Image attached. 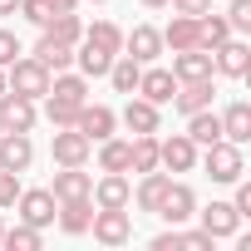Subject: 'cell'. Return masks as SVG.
Listing matches in <instances>:
<instances>
[{
  "label": "cell",
  "mask_w": 251,
  "mask_h": 251,
  "mask_svg": "<svg viewBox=\"0 0 251 251\" xmlns=\"http://www.w3.org/2000/svg\"><path fill=\"white\" fill-rule=\"evenodd\" d=\"M20 15H25L30 25H45V20H50V5H45V0H20Z\"/></svg>",
  "instance_id": "39"
},
{
  "label": "cell",
  "mask_w": 251,
  "mask_h": 251,
  "mask_svg": "<svg viewBox=\"0 0 251 251\" xmlns=\"http://www.w3.org/2000/svg\"><path fill=\"white\" fill-rule=\"evenodd\" d=\"M74 128H79L89 143H103V138L118 128V113H113L108 103H89V99H84V103H79V118H74Z\"/></svg>",
  "instance_id": "6"
},
{
  "label": "cell",
  "mask_w": 251,
  "mask_h": 251,
  "mask_svg": "<svg viewBox=\"0 0 251 251\" xmlns=\"http://www.w3.org/2000/svg\"><path fill=\"white\" fill-rule=\"evenodd\" d=\"M153 251H182V241H177V226H173V231H158V236H153Z\"/></svg>",
  "instance_id": "41"
},
{
  "label": "cell",
  "mask_w": 251,
  "mask_h": 251,
  "mask_svg": "<svg viewBox=\"0 0 251 251\" xmlns=\"http://www.w3.org/2000/svg\"><path fill=\"white\" fill-rule=\"evenodd\" d=\"M25 187H20V173H5V168H0V212H5V207H15V197H20Z\"/></svg>",
  "instance_id": "36"
},
{
  "label": "cell",
  "mask_w": 251,
  "mask_h": 251,
  "mask_svg": "<svg viewBox=\"0 0 251 251\" xmlns=\"http://www.w3.org/2000/svg\"><path fill=\"white\" fill-rule=\"evenodd\" d=\"M226 25H231V35H251V0H231L226 5Z\"/></svg>",
  "instance_id": "35"
},
{
  "label": "cell",
  "mask_w": 251,
  "mask_h": 251,
  "mask_svg": "<svg viewBox=\"0 0 251 251\" xmlns=\"http://www.w3.org/2000/svg\"><path fill=\"white\" fill-rule=\"evenodd\" d=\"M0 94H5V69H0Z\"/></svg>",
  "instance_id": "45"
},
{
  "label": "cell",
  "mask_w": 251,
  "mask_h": 251,
  "mask_svg": "<svg viewBox=\"0 0 251 251\" xmlns=\"http://www.w3.org/2000/svg\"><path fill=\"white\" fill-rule=\"evenodd\" d=\"M212 94H217L212 79H192V84H177V94H173L168 103L187 118V113H197V108H212Z\"/></svg>",
  "instance_id": "17"
},
{
  "label": "cell",
  "mask_w": 251,
  "mask_h": 251,
  "mask_svg": "<svg viewBox=\"0 0 251 251\" xmlns=\"http://www.w3.org/2000/svg\"><path fill=\"white\" fill-rule=\"evenodd\" d=\"M202 168H207V177H212V182H236V177H246V153H241V143L217 138V143H207Z\"/></svg>",
  "instance_id": "2"
},
{
  "label": "cell",
  "mask_w": 251,
  "mask_h": 251,
  "mask_svg": "<svg viewBox=\"0 0 251 251\" xmlns=\"http://www.w3.org/2000/svg\"><path fill=\"white\" fill-rule=\"evenodd\" d=\"M0 133H5V123H0Z\"/></svg>",
  "instance_id": "47"
},
{
  "label": "cell",
  "mask_w": 251,
  "mask_h": 251,
  "mask_svg": "<svg viewBox=\"0 0 251 251\" xmlns=\"http://www.w3.org/2000/svg\"><path fill=\"white\" fill-rule=\"evenodd\" d=\"M35 99H25V94H0V123H5V133H30L35 128Z\"/></svg>",
  "instance_id": "9"
},
{
  "label": "cell",
  "mask_w": 251,
  "mask_h": 251,
  "mask_svg": "<svg viewBox=\"0 0 251 251\" xmlns=\"http://www.w3.org/2000/svg\"><path fill=\"white\" fill-rule=\"evenodd\" d=\"M50 94H54V99H69V103H84V99H89V79L59 69V74H50Z\"/></svg>",
  "instance_id": "29"
},
{
  "label": "cell",
  "mask_w": 251,
  "mask_h": 251,
  "mask_svg": "<svg viewBox=\"0 0 251 251\" xmlns=\"http://www.w3.org/2000/svg\"><path fill=\"white\" fill-rule=\"evenodd\" d=\"M74 50H79V54H74V64H79V74H84V79H103V74H108V64H113V54H103V50H94L89 40H79Z\"/></svg>",
  "instance_id": "28"
},
{
  "label": "cell",
  "mask_w": 251,
  "mask_h": 251,
  "mask_svg": "<svg viewBox=\"0 0 251 251\" xmlns=\"http://www.w3.org/2000/svg\"><path fill=\"white\" fill-rule=\"evenodd\" d=\"M89 231H94V241H103V246H128V241H133V217H128V207H94Z\"/></svg>",
  "instance_id": "3"
},
{
  "label": "cell",
  "mask_w": 251,
  "mask_h": 251,
  "mask_svg": "<svg viewBox=\"0 0 251 251\" xmlns=\"http://www.w3.org/2000/svg\"><path fill=\"white\" fill-rule=\"evenodd\" d=\"M173 79L192 84V79H212V50H173Z\"/></svg>",
  "instance_id": "13"
},
{
  "label": "cell",
  "mask_w": 251,
  "mask_h": 251,
  "mask_svg": "<svg viewBox=\"0 0 251 251\" xmlns=\"http://www.w3.org/2000/svg\"><path fill=\"white\" fill-rule=\"evenodd\" d=\"M197 217H202V231H207L212 241H222V236H236V231H241V212H236L231 202H212V207H202Z\"/></svg>",
  "instance_id": "14"
},
{
  "label": "cell",
  "mask_w": 251,
  "mask_h": 251,
  "mask_svg": "<svg viewBox=\"0 0 251 251\" xmlns=\"http://www.w3.org/2000/svg\"><path fill=\"white\" fill-rule=\"evenodd\" d=\"M99 173H128V138H103L99 143Z\"/></svg>",
  "instance_id": "30"
},
{
  "label": "cell",
  "mask_w": 251,
  "mask_h": 251,
  "mask_svg": "<svg viewBox=\"0 0 251 251\" xmlns=\"http://www.w3.org/2000/svg\"><path fill=\"white\" fill-rule=\"evenodd\" d=\"M158 217H163L168 226H187V222L197 217V192H192L187 182H168V192H163V202H158Z\"/></svg>",
  "instance_id": "5"
},
{
  "label": "cell",
  "mask_w": 251,
  "mask_h": 251,
  "mask_svg": "<svg viewBox=\"0 0 251 251\" xmlns=\"http://www.w3.org/2000/svg\"><path fill=\"white\" fill-rule=\"evenodd\" d=\"M173 15H207L212 10V0H168Z\"/></svg>",
  "instance_id": "40"
},
{
  "label": "cell",
  "mask_w": 251,
  "mask_h": 251,
  "mask_svg": "<svg viewBox=\"0 0 251 251\" xmlns=\"http://www.w3.org/2000/svg\"><path fill=\"white\" fill-rule=\"evenodd\" d=\"M35 59H40L50 74H59V69H69V64H74V45H59V40L40 35V45H35Z\"/></svg>",
  "instance_id": "25"
},
{
  "label": "cell",
  "mask_w": 251,
  "mask_h": 251,
  "mask_svg": "<svg viewBox=\"0 0 251 251\" xmlns=\"http://www.w3.org/2000/svg\"><path fill=\"white\" fill-rule=\"evenodd\" d=\"M133 94H143L148 103H158V108H163V103L177 94V79H173V69H163V64L153 59V64H143V74H138V89H133Z\"/></svg>",
  "instance_id": "10"
},
{
  "label": "cell",
  "mask_w": 251,
  "mask_h": 251,
  "mask_svg": "<svg viewBox=\"0 0 251 251\" xmlns=\"http://www.w3.org/2000/svg\"><path fill=\"white\" fill-rule=\"evenodd\" d=\"M212 74H226V79H246L251 74V45L246 40H222L217 50H212Z\"/></svg>",
  "instance_id": "4"
},
{
  "label": "cell",
  "mask_w": 251,
  "mask_h": 251,
  "mask_svg": "<svg viewBox=\"0 0 251 251\" xmlns=\"http://www.w3.org/2000/svg\"><path fill=\"white\" fill-rule=\"evenodd\" d=\"M40 30H45L50 40H59V45H79V40H84V20H79L74 10H69V15H50Z\"/></svg>",
  "instance_id": "27"
},
{
  "label": "cell",
  "mask_w": 251,
  "mask_h": 251,
  "mask_svg": "<svg viewBox=\"0 0 251 251\" xmlns=\"http://www.w3.org/2000/svg\"><path fill=\"white\" fill-rule=\"evenodd\" d=\"M50 5V15H69V10H79V0H45Z\"/></svg>",
  "instance_id": "42"
},
{
  "label": "cell",
  "mask_w": 251,
  "mask_h": 251,
  "mask_svg": "<svg viewBox=\"0 0 251 251\" xmlns=\"http://www.w3.org/2000/svg\"><path fill=\"white\" fill-rule=\"evenodd\" d=\"M123 54L138 59V64L163 59V30H153V25H133L128 35H123Z\"/></svg>",
  "instance_id": "12"
},
{
  "label": "cell",
  "mask_w": 251,
  "mask_h": 251,
  "mask_svg": "<svg viewBox=\"0 0 251 251\" xmlns=\"http://www.w3.org/2000/svg\"><path fill=\"white\" fill-rule=\"evenodd\" d=\"M15 207H20V222H30V226L45 231V226L54 222V207H59V202H54L50 187H25V192L15 197Z\"/></svg>",
  "instance_id": "8"
},
{
  "label": "cell",
  "mask_w": 251,
  "mask_h": 251,
  "mask_svg": "<svg viewBox=\"0 0 251 251\" xmlns=\"http://www.w3.org/2000/svg\"><path fill=\"white\" fill-rule=\"evenodd\" d=\"M0 246H5V251H40L45 236H40V226L20 222V226H5V231H0Z\"/></svg>",
  "instance_id": "31"
},
{
  "label": "cell",
  "mask_w": 251,
  "mask_h": 251,
  "mask_svg": "<svg viewBox=\"0 0 251 251\" xmlns=\"http://www.w3.org/2000/svg\"><path fill=\"white\" fill-rule=\"evenodd\" d=\"M197 45H202L197 15H173V25L163 30V50H197Z\"/></svg>",
  "instance_id": "20"
},
{
  "label": "cell",
  "mask_w": 251,
  "mask_h": 251,
  "mask_svg": "<svg viewBox=\"0 0 251 251\" xmlns=\"http://www.w3.org/2000/svg\"><path fill=\"white\" fill-rule=\"evenodd\" d=\"M5 89L10 94H25V99H45L50 94V69L35 54H20L15 64H5Z\"/></svg>",
  "instance_id": "1"
},
{
  "label": "cell",
  "mask_w": 251,
  "mask_h": 251,
  "mask_svg": "<svg viewBox=\"0 0 251 251\" xmlns=\"http://www.w3.org/2000/svg\"><path fill=\"white\" fill-rule=\"evenodd\" d=\"M0 231H5V217H0Z\"/></svg>",
  "instance_id": "46"
},
{
  "label": "cell",
  "mask_w": 251,
  "mask_h": 251,
  "mask_svg": "<svg viewBox=\"0 0 251 251\" xmlns=\"http://www.w3.org/2000/svg\"><path fill=\"white\" fill-rule=\"evenodd\" d=\"M84 40H89L94 50H103V54H123V30H118L113 20H94V25H84Z\"/></svg>",
  "instance_id": "24"
},
{
  "label": "cell",
  "mask_w": 251,
  "mask_h": 251,
  "mask_svg": "<svg viewBox=\"0 0 251 251\" xmlns=\"http://www.w3.org/2000/svg\"><path fill=\"white\" fill-rule=\"evenodd\" d=\"M197 25H202V50H217L222 40H231V25H226V15H197Z\"/></svg>",
  "instance_id": "33"
},
{
  "label": "cell",
  "mask_w": 251,
  "mask_h": 251,
  "mask_svg": "<svg viewBox=\"0 0 251 251\" xmlns=\"http://www.w3.org/2000/svg\"><path fill=\"white\" fill-rule=\"evenodd\" d=\"M89 197H94V207H128L133 202V182H128V173H103Z\"/></svg>",
  "instance_id": "15"
},
{
  "label": "cell",
  "mask_w": 251,
  "mask_h": 251,
  "mask_svg": "<svg viewBox=\"0 0 251 251\" xmlns=\"http://www.w3.org/2000/svg\"><path fill=\"white\" fill-rule=\"evenodd\" d=\"M45 118L54 123V128H74V118H79V103H69V99H54V94H45Z\"/></svg>",
  "instance_id": "34"
},
{
  "label": "cell",
  "mask_w": 251,
  "mask_h": 251,
  "mask_svg": "<svg viewBox=\"0 0 251 251\" xmlns=\"http://www.w3.org/2000/svg\"><path fill=\"white\" fill-rule=\"evenodd\" d=\"M187 138H192L197 148L217 143V138H222V118H217L212 108H197V113H187Z\"/></svg>",
  "instance_id": "23"
},
{
  "label": "cell",
  "mask_w": 251,
  "mask_h": 251,
  "mask_svg": "<svg viewBox=\"0 0 251 251\" xmlns=\"http://www.w3.org/2000/svg\"><path fill=\"white\" fill-rule=\"evenodd\" d=\"M94 5H103V0H94Z\"/></svg>",
  "instance_id": "48"
},
{
  "label": "cell",
  "mask_w": 251,
  "mask_h": 251,
  "mask_svg": "<svg viewBox=\"0 0 251 251\" xmlns=\"http://www.w3.org/2000/svg\"><path fill=\"white\" fill-rule=\"evenodd\" d=\"M158 168H168V173H192V168H197V143H192L187 133L158 138Z\"/></svg>",
  "instance_id": "7"
},
{
  "label": "cell",
  "mask_w": 251,
  "mask_h": 251,
  "mask_svg": "<svg viewBox=\"0 0 251 251\" xmlns=\"http://www.w3.org/2000/svg\"><path fill=\"white\" fill-rule=\"evenodd\" d=\"M20 10V0H0V15H15Z\"/></svg>",
  "instance_id": "43"
},
{
  "label": "cell",
  "mask_w": 251,
  "mask_h": 251,
  "mask_svg": "<svg viewBox=\"0 0 251 251\" xmlns=\"http://www.w3.org/2000/svg\"><path fill=\"white\" fill-rule=\"evenodd\" d=\"M138 74H143V64H138V59H128V54H113V64H108V79H113V89H118V94H133V89H138Z\"/></svg>",
  "instance_id": "32"
},
{
  "label": "cell",
  "mask_w": 251,
  "mask_h": 251,
  "mask_svg": "<svg viewBox=\"0 0 251 251\" xmlns=\"http://www.w3.org/2000/svg\"><path fill=\"white\" fill-rule=\"evenodd\" d=\"M168 173H143V182H138V192H133V202H138V212H158V202H163V192H168Z\"/></svg>",
  "instance_id": "26"
},
{
  "label": "cell",
  "mask_w": 251,
  "mask_h": 251,
  "mask_svg": "<svg viewBox=\"0 0 251 251\" xmlns=\"http://www.w3.org/2000/svg\"><path fill=\"white\" fill-rule=\"evenodd\" d=\"M50 192H54V202L89 197V192H94V177H89L84 168H59V173H54V182H50Z\"/></svg>",
  "instance_id": "21"
},
{
  "label": "cell",
  "mask_w": 251,
  "mask_h": 251,
  "mask_svg": "<svg viewBox=\"0 0 251 251\" xmlns=\"http://www.w3.org/2000/svg\"><path fill=\"white\" fill-rule=\"evenodd\" d=\"M25 50H20V40H15V30H0V69L5 64H15Z\"/></svg>",
  "instance_id": "37"
},
{
  "label": "cell",
  "mask_w": 251,
  "mask_h": 251,
  "mask_svg": "<svg viewBox=\"0 0 251 251\" xmlns=\"http://www.w3.org/2000/svg\"><path fill=\"white\" fill-rule=\"evenodd\" d=\"M158 123H163L158 103H148L143 94L128 99V108H123V128H128V133H158Z\"/></svg>",
  "instance_id": "19"
},
{
  "label": "cell",
  "mask_w": 251,
  "mask_h": 251,
  "mask_svg": "<svg viewBox=\"0 0 251 251\" xmlns=\"http://www.w3.org/2000/svg\"><path fill=\"white\" fill-rule=\"evenodd\" d=\"M54 217H59V226H64L69 236H84L89 222H94V197H69V202L54 207Z\"/></svg>",
  "instance_id": "18"
},
{
  "label": "cell",
  "mask_w": 251,
  "mask_h": 251,
  "mask_svg": "<svg viewBox=\"0 0 251 251\" xmlns=\"http://www.w3.org/2000/svg\"><path fill=\"white\" fill-rule=\"evenodd\" d=\"M143 5H148V10H163V5H168V0H143Z\"/></svg>",
  "instance_id": "44"
},
{
  "label": "cell",
  "mask_w": 251,
  "mask_h": 251,
  "mask_svg": "<svg viewBox=\"0 0 251 251\" xmlns=\"http://www.w3.org/2000/svg\"><path fill=\"white\" fill-rule=\"evenodd\" d=\"M30 163H35L30 133H0V168L5 173H30Z\"/></svg>",
  "instance_id": "16"
},
{
  "label": "cell",
  "mask_w": 251,
  "mask_h": 251,
  "mask_svg": "<svg viewBox=\"0 0 251 251\" xmlns=\"http://www.w3.org/2000/svg\"><path fill=\"white\" fill-rule=\"evenodd\" d=\"M217 118H222V138L246 148V138H251V103L236 99V103H226V113H217Z\"/></svg>",
  "instance_id": "22"
},
{
  "label": "cell",
  "mask_w": 251,
  "mask_h": 251,
  "mask_svg": "<svg viewBox=\"0 0 251 251\" xmlns=\"http://www.w3.org/2000/svg\"><path fill=\"white\" fill-rule=\"evenodd\" d=\"M50 153H54L59 168H84L89 153H94V143H89L79 128H54V148H50Z\"/></svg>",
  "instance_id": "11"
},
{
  "label": "cell",
  "mask_w": 251,
  "mask_h": 251,
  "mask_svg": "<svg viewBox=\"0 0 251 251\" xmlns=\"http://www.w3.org/2000/svg\"><path fill=\"white\" fill-rule=\"evenodd\" d=\"M177 241H182V251H212V236L197 226V231H182L177 226Z\"/></svg>",
  "instance_id": "38"
}]
</instances>
